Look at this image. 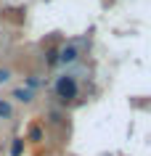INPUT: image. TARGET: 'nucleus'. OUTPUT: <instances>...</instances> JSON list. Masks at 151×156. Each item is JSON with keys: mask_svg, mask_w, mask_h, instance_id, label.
<instances>
[{"mask_svg": "<svg viewBox=\"0 0 151 156\" xmlns=\"http://www.w3.org/2000/svg\"><path fill=\"white\" fill-rule=\"evenodd\" d=\"M74 58H77V48H72V45H69V48H64V50L59 53V61H64V64H72Z\"/></svg>", "mask_w": 151, "mask_h": 156, "instance_id": "nucleus-2", "label": "nucleus"}, {"mask_svg": "<svg viewBox=\"0 0 151 156\" xmlns=\"http://www.w3.org/2000/svg\"><path fill=\"white\" fill-rule=\"evenodd\" d=\"M48 64H50V66L59 64V53H56V50H48Z\"/></svg>", "mask_w": 151, "mask_h": 156, "instance_id": "nucleus-7", "label": "nucleus"}, {"mask_svg": "<svg viewBox=\"0 0 151 156\" xmlns=\"http://www.w3.org/2000/svg\"><path fill=\"white\" fill-rule=\"evenodd\" d=\"M56 95H59L61 101H74L77 98V82H74V77H69V74L59 77V80H56Z\"/></svg>", "mask_w": 151, "mask_h": 156, "instance_id": "nucleus-1", "label": "nucleus"}, {"mask_svg": "<svg viewBox=\"0 0 151 156\" xmlns=\"http://www.w3.org/2000/svg\"><path fill=\"white\" fill-rule=\"evenodd\" d=\"M13 114V108H11L8 101H0V119H8V116Z\"/></svg>", "mask_w": 151, "mask_h": 156, "instance_id": "nucleus-5", "label": "nucleus"}, {"mask_svg": "<svg viewBox=\"0 0 151 156\" xmlns=\"http://www.w3.org/2000/svg\"><path fill=\"white\" fill-rule=\"evenodd\" d=\"M29 138H32V140H42V130H40V127H32Z\"/></svg>", "mask_w": 151, "mask_h": 156, "instance_id": "nucleus-6", "label": "nucleus"}, {"mask_svg": "<svg viewBox=\"0 0 151 156\" xmlns=\"http://www.w3.org/2000/svg\"><path fill=\"white\" fill-rule=\"evenodd\" d=\"M21 151H24V140L16 138L13 143H11V156H21Z\"/></svg>", "mask_w": 151, "mask_h": 156, "instance_id": "nucleus-4", "label": "nucleus"}, {"mask_svg": "<svg viewBox=\"0 0 151 156\" xmlns=\"http://www.w3.org/2000/svg\"><path fill=\"white\" fill-rule=\"evenodd\" d=\"M5 80H8V72H5V69H0V85L5 82Z\"/></svg>", "mask_w": 151, "mask_h": 156, "instance_id": "nucleus-8", "label": "nucleus"}, {"mask_svg": "<svg viewBox=\"0 0 151 156\" xmlns=\"http://www.w3.org/2000/svg\"><path fill=\"white\" fill-rule=\"evenodd\" d=\"M13 98H16V101H24V103H29V101H32V90L19 87V90H13Z\"/></svg>", "mask_w": 151, "mask_h": 156, "instance_id": "nucleus-3", "label": "nucleus"}]
</instances>
